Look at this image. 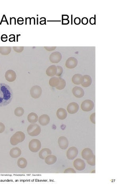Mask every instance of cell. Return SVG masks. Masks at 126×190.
Wrapping results in <instances>:
<instances>
[{"label":"cell","mask_w":126,"mask_h":190,"mask_svg":"<svg viewBox=\"0 0 126 190\" xmlns=\"http://www.w3.org/2000/svg\"><path fill=\"white\" fill-rule=\"evenodd\" d=\"M87 163L92 166L95 165V156L94 155L93 158L90 160H87Z\"/></svg>","instance_id":"32"},{"label":"cell","mask_w":126,"mask_h":190,"mask_svg":"<svg viewBox=\"0 0 126 190\" xmlns=\"http://www.w3.org/2000/svg\"><path fill=\"white\" fill-rule=\"evenodd\" d=\"M22 154V151L20 148L18 147L12 148L9 152V155L12 158L16 159L20 157Z\"/></svg>","instance_id":"17"},{"label":"cell","mask_w":126,"mask_h":190,"mask_svg":"<svg viewBox=\"0 0 126 190\" xmlns=\"http://www.w3.org/2000/svg\"><path fill=\"white\" fill-rule=\"evenodd\" d=\"M78 61L76 58L71 57L68 58L66 62V66L69 69H73L78 65Z\"/></svg>","instance_id":"10"},{"label":"cell","mask_w":126,"mask_h":190,"mask_svg":"<svg viewBox=\"0 0 126 190\" xmlns=\"http://www.w3.org/2000/svg\"><path fill=\"white\" fill-rule=\"evenodd\" d=\"M81 19L79 17H76L74 20V23L76 25H79L80 24V23H81Z\"/></svg>","instance_id":"37"},{"label":"cell","mask_w":126,"mask_h":190,"mask_svg":"<svg viewBox=\"0 0 126 190\" xmlns=\"http://www.w3.org/2000/svg\"><path fill=\"white\" fill-rule=\"evenodd\" d=\"M83 81L81 84V85L84 87H89L91 84L92 82V78L89 76L87 75L83 76Z\"/></svg>","instance_id":"22"},{"label":"cell","mask_w":126,"mask_h":190,"mask_svg":"<svg viewBox=\"0 0 126 190\" xmlns=\"http://www.w3.org/2000/svg\"><path fill=\"white\" fill-rule=\"evenodd\" d=\"M62 58V55L58 51L54 52L49 56V60L51 62L53 63H59L61 61Z\"/></svg>","instance_id":"8"},{"label":"cell","mask_w":126,"mask_h":190,"mask_svg":"<svg viewBox=\"0 0 126 190\" xmlns=\"http://www.w3.org/2000/svg\"><path fill=\"white\" fill-rule=\"evenodd\" d=\"M60 83V80L59 77H54L51 78L49 81V84L51 86L56 87L58 86Z\"/></svg>","instance_id":"25"},{"label":"cell","mask_w":126,"mask_h":190,"mask_svg":"<svg viewBox=\"0 0 126 190\" xmlns=\"http://www.w3.org/2000/svg\"><path fill=\"white\" fill-rule=\"evenodd\" d=\"M13 94L12 90L8 85L0 83V107H5L9 105L12 100Z\"/></svg>","instance_id":"1"},{"label":"cell","mask_w":126,"mask_h":190,"mask_svg":"<svg viewBox=\"0 0 126 190\" xmlns=\"http://www.w3.org/2000/svg\"><path fill=\"white\" fill-rule=\"evenodd\" d=\"M51 151L48 148H44L42 149L39 153L40 159L45 160V158L49 155L51 154Z\"/></svg>","instance_id":"20"},{"label":"cell","mask_w":126,"mask_h":190,"mask_svg":"<svg viewBox=\"0 0 126 190\" xmlns=\"http://www.w3.org/2000/svg\"><path fill=\"white\" fill-rule=\"evenodd\" d=\"M59 80H60V83L58 85V86L56 87L57 90H63L66 85V82L64 79L61 77H59Z\"/></svg>","instance_id":"28"},{"label":"cell","mask_w":126,"mask_h":190,"mask_svg":"<svg viewBox=\"0 0 126 190\" xmlns=\"http://www.w3.org/2000/svg\"><path fill=\"white\" fill-rule=\"evenodd\" d=\"M57 116L59 119L64 120L67 116V111L63 108H60L57 112Z\"/></svg>","instance_id":"18"},{"label":"cell","mask_w":126,"mask_h":190,"mask_svg":"<svg viewBox=\"0 0 126 190\" xmlns=\"http://www.w3.org/2000/svg\"><path fill=\"white\" fill-rule=\"evenodd\" d=\"M42 144L41 141L37 139H33L30 142L28 148L33 152H37L41 148Z\"/></svg>","instance_id":"4"},{"label":"cell","mask_w":126,"mask_h":190,"mask_svg":"<svg viewBox=\"0 0 126 190\" xmlns=\"http://www.w3.org/2000/svg\"><path fill=\"white\" fill-rule=\"evenodd\" d=\"M90 120L91 122L93 124H95V113H93L90 116Z\"/></svg>","instance_id":"38"},{"label":"cell","mask_w":126,"mask_h":190,"mask_svg":"<svg viewBox=\"0 0 126 190\" xmlns=\"http://www.w3.org/2000/svg\"><path fill=\"white\" fill-rule=\"evenodd\" d=\"M74 166L77 170L82 171L85 168V163L83 160L78 159L74 162Z\"/></svg>","instance_id":"9"},{"label":"cell","mask_w":126,"mask_h":190,"mask_svg":"<svg viewBox=\"0 0 126 190\" xmlns=\"http://www.w3.org/2000/svg\"><path fill=\"white\" fill-rule=\"evenodd\" d=\"M57 71V66L55 65L50 66L47 68L46 70V74L49 77H52V76H56Z\"/></svg>","instance_id":"21"},{"label":"cell","mask_w":126,"mask_h":190,"mask_svg":"<svg viewBox=\"0 0 126 190\" xmlns=\"http://www.w3.org/2000/svg\"><path fill=\"white\" fill-rule=\"evenodd\" d=\"M24 109L21 107H19L16 108L14 110V114L16 116H22L24 114Z\"/></svg>","instance_id":"29"},{"label":"cell","mask_w":126,"mask_h":190,"mask_svg":"<svg viewBox=\"0 0 126 190\" xmlns=\"http://www.w3.org/2000/svg\"><path fill=\"white\" fill-rule=\"evenodd\" d=\"M5 125L1 122H0V133H2L5 131Z\"/></svg>","instance_id":"34"},{"label":"cell","mask_w":126,"mask_h":190,"mask_svg":"<svg viewBox=\"0 0 126 190\" xmlns=\"http://www.w3.org/2000/svg\"><path fill=\"white\" fill-rule=\"evenodd\" d=\"M72 93L75 97L80 98L84 95V91L80 87H75L73 89Z\"/></svg>","instance_id":"15"},{"label":"cell","mask_w":126,"mask_h":190,"mask_svg":"<svg viewBox=\"0 0 126 190\" xmlns=\"http://www.w3.org/2000/svg\"><path fill=\"white\" fill-rule=\"evenodd\" d=\"M27 131L28 134L30 136H37L41 133V127L38 124H31L28 126Z\"/></svg>","instance_id":"3"},{"label":"cell","mask_w":126,"mask_h":190,"mask_svg":"<svg viewBox=\"0 0 126 190\" xmlns=\"http://www.w3.org/2000/svg\"><path fill=\"white\" fill-rule=\"evenodd\" d=\"M93 102L90 100H86L81 103V109L85 112H89L93 109Z\"/></svg>","instance_id":"6"},{"label":"cell","mask_w":126,"mask_h":190,"mask_svg":"<svg viewBox=\"0 0 126 190\" xmlns=\"http://www.w3.org/2000/svg\"><path fill=\"white\" fill-rule=\"evenodd\" d=\"M42 94V90L39 86H34L30 89V94L33 98L37 99L41 96Z\"/></svg>","instance_id":"5"},{"label":"cell","mask_w":126,"mask_h":190,"mask_svg":"<svg viewBox=\"0 0 126 190\" xmlns=\"http://www.w3.org/2000/svg\"><path fill=\"white\" fill-rule=\"evenodd\" d=\"M76 172L73 168H68L64 171V173H76Z\"/></svg>","instance_id":"33"},{"label":"cell","mask_w":126,"mask_h":190,"mask_svg":"<svg viewBox=\"0 0 126 190\" xmlns=\"http://www.w3.org/2000/svg\"><path fill=\"white\" fill-rule=\"evenodd\" d=\"M10 46H0V53L3 55H9L11 52Z\"/></svg>","instance_id":"27"},{"label":"cell","mask_w":126,"mask_h":190,"mask_svg":"<svg viewBox=\"0 0 126 190\" xmlns=\"http://www.w3.org/2000/svg\"><path fill=\"white\" fill-rule=\"evenodd\" d=\"M7 38H8V37H7V36L6 35H3L1 36V40L3 41V39H7Z\"/></svg>","instance_id":"42"},{"label":"cell","mask_w":126,"mask_h":190,"mask_svg":"<svg viewBox=\"0 0 126 190\" xmlns=\"http://www.w3.org/2000/svg\"><path fill=\"white\" fill-rule=\"evenodd\" d=\"M25 138V135L24 132L17 131L12 136L10 140V143L12 145L15 146L19 143L24 141Z\"/></svg>","instance_id":"2"},{"label":"cell","mask_w":126,"mask_h":190,"mask_svg":"<svg viewBox=\"0 0 126 190\" xmlns=\"http://www.w3.org/2000/svg\"><path fill=\"white\" fill-rule=\"evenodd\" d=\"M82 158L85 160H90L93 157L94 154L93 151L89 148H85L81 152Z\"/></svg>","instance_id":"12"},{"label":"cell","mask_w":126,"mask_h":190,"mask_svg":"<svg viewBox=\"0 0 126 190\" xmlns=\"http://www.w3.org/2000/svg\"><path fill=\"white\" fill-rule=\"evenodd\" d=\"M13 49L17 53H21L24 51V46H13Z\"/></svg>","instance_id":"31"},{"label":"cell","mask_w":126,"mask_h":190,"mask_svg":"<svg viewBox=\"0 0 126 190\" xmlns=\"http://www.w3.org/2000/svg\"><path fill=\"white\" fill-rule=\"evenodd\" d=\"M50 119L48 115L47 114H43L39 118V122L42 126H45L48 125L50 122Z\"/></svg>","instance_id":"16"},{"label":"cell","mask_w":126,"mask_h":190,"mask_svg":"<svg viewBox=\"0 0 126 190\" xmlns=\"http://www.w3.org/2000/svg\"><path fill=\"white\" fill-rule=\"evenodd\" d=\"M89 23L90 24H91V25H94L95 23V18L93 17H92L90 18L89 20Z\"/></svg>","instance_id":"39"},{"label":"cell","mask_w":126,"mask_h":190,"mask_svg":"<svg viewBox=\"0 0 126 190\" xmlns=\"http://www.w3.org/2000/svg\"><path fill=\"white\" fill-rule=\"evenodd\" d=\"M70 21L68 19H66V20H62V24L66 25L69 23Z\"/></svg>","instance_id":"40"},{"label":"cell","mask_w":126,"mask_h":190,"mask_svg":"<svg viewBox=\"0 0 126 190\" xmlns=\"http://www.w3.org/2000/svg\"><path fill=\"white\" fill-rule=\"evenodd\" d=\"M18 165L19 167L22 169L26 168L27 165V160L24 158H21L18 160Z\"/></svg>","instance_id":"26"},{"label":"cell","mask_w":126,"mask_h":190,"mask_svg":"<svg viewBox=\"0 0 126 190\" xmlns=\"http://www.w3.org/2000/svg\"><path fill=\"white\" fill-rule=\"evenodd\" d=\"M78 153V149L75 146L70 147L68 149L66 153L67 158L69 160H72L75 159Z\"/></svg>","instance_id":"7"},{"label":"cell","mask_w":126,"mask_h":190,"mask_svg":"<svg viewBox=\"0 0 126 190\" xmlns=\"http://www.w3.org/2000/svg\"><path fill=\"white\" fill-rule=\"evenodd\" d=\"M5 78L8 82H13L16 80L17 77L15 71L12 70L6 71L5 75Z\"/></svg>","instance_id":"11"},{"label":"cell","mask_w":126,"mask_h":190,"mask_svg":"<svg viewBox=\"0 0 126 190\" xmlns=\"http://www.w3.org/2000/svg\"><path fill=\"white\" fill-rule=\"evenodd\" d=\"M69 16L67 15H62V20H66V19H68Z\"/></svg>","instance_id":"41"},{"label":"cell","mask_w":126,"mask_h":190,"mask_svg":"<svg viewBox=\"0 0 126 190\" xmlns=\"http://www.w3.org/2000/svg\"><path fill=\"white\" fill-rule=\"evenodd\" d=\"M81 23L83 25H87L88 23L89 20L87 18L84 17L82 18L81 20Z\"/></svg>","instance_id":"35"},{"label":"cell","mask_w":126,"mask_h":190,"mask_svg":"<svg viewBox=\"0 0 126 190\" xmlns=\"http://www.w3.org/2000/svg\"><path fill=\"white\" fill-rule=\"evenodd\" d=\"M15 37L14 35V36L13 38H9V40L10 42H13V41H15Z\"/></svg>","instance_id":"43"},{"label":"cell","mask_w":126,"mask_h":190,"mask_svg":"<svg viewBox=\"0 0 126 190\" xmlns=\"http://www.w3.org/2000/svg\"><path fill=\"white\" fill-rule=\"evenodd\" d=\"M39 119V117L34 112H31L28 115L27 120L29 122L32 124H35L37 122Z\"/></svg>","instance_id":"24"},{"label":"cell","mask_w":126,"mask_h":190,"mask_svg":"<svg viewBox=\"0 0 126 190\" xmlns=\"http://www.w3.org/2000/svg\"><path fill=\"white\" fill-rule=\"evenodd\" d=\"M57 71L56 76H60L63 73V68H62V67L59 66H57Z\"/></svg>","instance_id":"30"},{"label":"cell","mask_w":126,"mask_h":190,"mask_svg":"<svg viewBox=\"0 0 126 190\" xmlns=\"http://www.w3.org/2000/svg\"><path fill=\"white\" fill-rule=\"evenodd\" d=\"M79 105L77 103L72 102L70 103L68 106L67 110L68 112L70 114H75L78 112L79 110Z\"/></svg>","instance_id":"13"},{"label":"cell","mask_w":126,"mask_h":190,"mask_svg":"<svg viewBox=\"0 0 126 190\" xmlns=\"http://www.w3.org/2000/svg\"><path fill=\"white\" fill-rule=\"evenodd\" d=\"M56 46H45L44 48L46 50L48 51H51L55 50L56 48Z\"/></svg>","instance_id":"36"},{"label":"cell","mask_w":126,"mask_h":190,"mask_svg":"<svg viewBox=\"0 0 126 190\" xmlns=\"http://www.w3.org/2000/svg\"><path fill=\"white\" fill-rule=\"evenodd\" d=\"M57 161V158L56 156L49 155L46 157L45 159V162L48 165H53Z\"/></svg>","instance_id":"23"},{"label":"cell","mask_w":126,"mask_h":190,"mask_svg":"<svg viewBox=\"0 0 126 190\" xmlns=\"http://www.w3.org/2000/svg\"><path fill=\"white\" fill-rule=\"evenodd\" d=\"M58 144L60 148L62 150H65L68 146V140L64 136L60 137L58 139Z\"/></svg>","instance_id":"14"},{"label":"cell","mask_w":126,"mask_h":190,"mask_svg":"<svg viewBox=\"0 0 126 190\" xmlns=\"http://www.w3.org/2000/svg\"><path fill=\"white\" fill-rule=\"evenodd\" d=\"M72 81L75 84L77 85L80 84L83 82V76L79 74H75L72 78Z\"/></svg>","instance_id":"19"}]
</instances>
